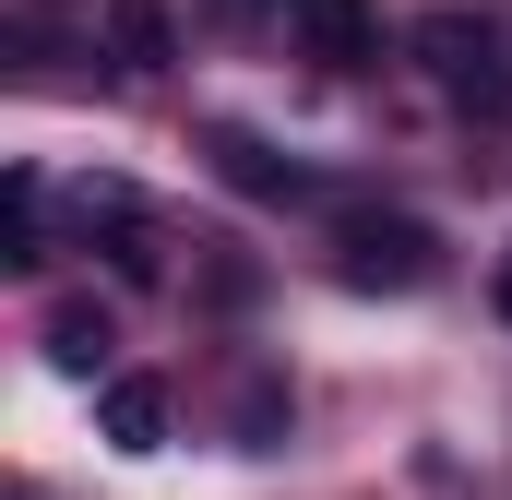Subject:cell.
Wrapping results in <instances>:
<instances>
[{"mask_svg": "<svg viewBox=\"0 0 512 500\" xmlns=\"http://www.w3.org/2000/svg\"><path fill=\"white\" fill-rule=\"evenodd\" d=\"M334 286H358V298L441 286V227H417V215H346L334 227Z\"/></svg>", "mask_w": 512, "mask_h": 500, "instance_id": "6da1fadb", "label": "cell"}, {"mask_svg": "<svg viewBox=\"0 0 512 500\" xmlns=\"http://www.w3.org/2000/svg\"><path fill=\"white\" fill-rule=\"evenodd\" d=\"M405 48H417V60H429V84H441V96H465V108H501V96H512L501 36H489V24H465V12H429Z\"/></svg>", "mask_w": 512, "mask_h": 500, "instance_id": "7a4b0ae2", "label": "cell"}, {"mask_svg": "<svg viewBox=\"0 0 512 500\" xmlns=\"http://www.w3.org/2000/svg\"><path fill=\"white\" fill-rule=\"evenodd\" d=\"M274 24H286V48L322 60V72H370V60H382V12H370V0H286Z\"/></svg>", "mask_w": 512, "mask_h": 500, "instance_id": "3957f363", "label": "cell"}, {"mask_svg": "<svg viewBox=\"0 0 512 500\" xmlns=\"http://www.w3.org/2000/svg\"><path fill=\"white\" fill-rule=\"evenodd\" d=\"M96 24H108V60H120V72H167V60H179L167 0H96Z\"/></svg>", "mask_w": 512, "mask_h": 500, "instance_id": "277c9868", "label": "cell"}, {"mask_svg": "<svg viewBox=\"0 0 512 500\" xmlns=\"http://www.w3.org/2000/svg\"><path fill=\"white\" fill-rule=\"evenodd\" d=\"M215 167H227V191H251V203H310V167H286L251 131H215Z\"/></svg>", "mask_w": 512, "mask_h": 500, "instance_id": "5b68a950", "label": "cell"}, {"mask_svg": "<svg viewBox=\"0 0 512 500\" xmlns=\"http://www.w3.org/2000/svg\"><path fill=\"white\" fill-rule=\"evenodd\" d=\"M48 203H60V191H48V179H36V167H12V179H0V262H48Z\"/></svg>", "mask_w": 512, "mask_h": 500, "instance_id": "8992f818", "label": "cell"}, {"mask_svg": "<svg viewBox=\"0 0 512 500\" xmlns=\"http://www.w3.org/2000/svg\"><path fill=\"white\" fill-rule=\"evenodd\" d=\"M96 429H108V441H120V453H155V441H167V381H108V393H96Z\"/></svg>", "mask_w": 512, "mask_h": 500, "instance_id": "52a82bcc", "label": "cell"}, {"mask_svg": "<svg viewBox=\"0 0 512 500\" xmlns=\"http://www.w3.org/2000/svg\"><path fill=\"white\" fill-rule=\"evenodd\" d=\"M36 334H48V358H60V370H108V346H120V322H108L96 298H48V322H36Z\"/></svg>", "mask_w": 512, "mask_h": 500, "instance_id": "ba28073f", "label": "cell"}, {"mask_svg": "<svg viewBox=\"0 0 512 500\" xmlns=\"http://www.w3.org/2000/svg\"><path fill=\"white\" fill-rule=\"evenodd\" d=\"M274 417H286V393H274V381H251V393H239V441H274Z\"/></svg>", "mask_w": 512, "mask_h": 500, "instance_id": "9c48e42d", "label": "cell"}, {"mask_svg": "<svg viewBox=\"0 0 512 500\" xmlns=\"http://www.w3.org/2000/svg\"><path fill=\"white\" fill-rule=\"evenodd\" d=\"M501 322H512V262H501Z\"/></svg>", "mask_w": 512, "mask_h": 500, "instance_id": "30bf717a", "label": "cell"}, {"mask_svg": "<svg viewBox=\"0 0 512 500\" xmlns=\"http://www.w3.org/2000/svg\"><path fill=\"white\" fill-rule=\"evenodd\" d=\"M239 12H286V0H239Z\"/></svg>", "mask_w": 512, "mask_h": 500, "instance_id": "8fae6325", "label": "cell"}, {"mask_svg": "<svg viewBox=\"0 0 512 500\" xmlns=\"http://www.w3.org/2000/svg\"><path fill=\"white\" fill-rule=\"evenodd\" d=\"M24 500H48V489H24Z\"/></svg>", "mask_w": 512, "mask_h": 500, "instance_id": "7c38bea8", "label": "cell"}]
</instances>
